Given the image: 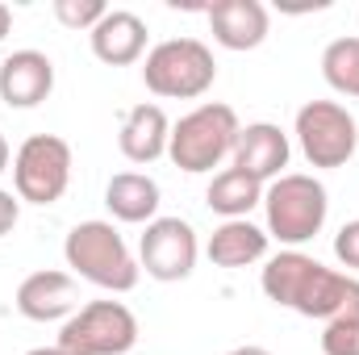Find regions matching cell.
I'll return each mask as SVG.
<instances>
[{"mask_svg": "<svg viewBox=\"0 0 359 355\" xmlns=\"http://www.w3.org/2000/svg\"><path fill=\"white\" fill-rule=\"evenodd\" d=\"M259 284H264V297L271 305H284V309H292L301 318H318V322H330L334 314H343L351 305V297L359 293L355 276L318 264L305 251L268 255L264 272H259Z\"/></svg>", "mask_w": 359, "mask_h": 355, "instance_id": "1", "label": "cell"}, {"mask_svg": "<svg viewBox=\"0 0 359 355\" xmlns=\"http://www.w3.org/2000/svg\"><path fill=\"white\" fill-rule=\"evenodd\" d=\"M63 260L76 276H84L88 284L104 288V293H130V288H138V276H142V267L134 260V251L126 247V239L117 234V226L100 222V217L67 230Z\"/></svg>", "mask_w": 359, "mask_h": 355, "instance_id": "2", "label": "cell"}, {"mask_svg": "<svg viewBox=\"0 0 359 355\" xmlns=\"http://www.w3.org/2000/svg\"><path fill=\"white\" fill-rule=\"evenodd\" d=\"M264 213H268V239L284 243L288 251H301V243H309L326 226L330 213L326 184L305 172H284L264 188Z\"/></svg>", "mask_w": 359, "mask_h": 355, "instance_id": "3", "label": "cell"}, {"mask_svg": "<svg viewBox=\"0 0 359 355\" xmlns=\"http://www.w3.org/2000/svg\"><path fill=\"white\" fill-rule=\"evenodd\" d=\"M238 113L222 100H205L196 105L192 113H184L176 126H172V142H168V159L176 163L180 172L188 176H201V172H213L222 159L234 155V142H238Z\"/></svg>", "mask_w": 359, "mask_h": 355, "instance_id": "4", "label": "cell"}, {"mask_svg": "<svg viewBox=\"0 0 359 355\" xmlns=\"http://www.w3.org/2000/svg\"><path fill=\"white\" fill-rule=\"evenodd\" d=\"M217 59L201 38H168L147 51L142 84L163 100H196L213 88Z\"/></svg>", "mask_w": 359, "mask_h": 355, "instance_id": "5", "label": "cell"}, {"mask_svg": "<svg viewBox=\"0 0 359 355\" xmlns=\"http://www.w3.org/2000/svg\"><path fill=\"white\" fill-rule=\"evenodd\" d=\"M138 343V318L121 301H88L80 305L63 330H59V351L63 355H126Z\"/></svg>", "mask_w": 359, "mask_h": 355, "instance_id": "6", "label": "cell"}, {"mask_svg": "<svg viewBox=\"0 0 359 355\" xmlns=\"http://www.w3.org/2000/svg\"><path fill=\"white\" fill-rule=\"evenodd\" d=\"M297 147L309 159V168H347L359 147V126L347 105L339 100H309L297 109L292 121Z\"/></svg>", "mask_w": 359, "mask_h": 355, "instance_id": "7", "label": "cell"}, {"mask_svg": "<svg viewBox=\"0 0 359 355\" xmlns=\"http://www.w3.org/2000/svg\"><path fill=\"white\" fill-rule=\"evenodd\" d=\"M72 184V147L59 134H29L13 155V188L29 205L63 201Z\"/></svg>", "mask_w": 359, "mask_h": 355, "instance_id": "8", "label": "cell"}, {"mask_svg": "<svg viewBox=\"0 0 359 355\" xmlns=\"http://www.w3.org/2000/svg\"><path fill=\"white\" fill-rule=\"evenodd\" d=\"M196 255H201V243L184 217H155L138 239V267L163 284L188 280L196 272Z\"/></svg>", "mask_w": 359, "mask_h": 355, "instance_id": "9", "label": "cell"}, {"mask_svg": "<svg viewBox=\"0 0 359 355\" xmlns=\"http://www.w3.org/2000/svg\"><path fill=\"white\" fill-rule=\"evenodd\" d=\"M292 159V142L288 134L276 126V121H251L238 130V142H234V155H230V168H238L243 176L271 184V180L284 176Z\"/></svg>", "mask_w": 359, "mask_h": 355, "instance_id": "10", "label": "cell"}, {"mask_svg": "<svg viewBox=\"0 0 359 355\" xmlns=\"http://www.w3.org/2000/svg\"><path fill=\"white\" fill-rule=\"evenodd\" d=\"M80 309V288L72 280V272H29L17 284V314L29 322H67Z\"/></svg>", "mask_w": 359, "mask_h": 355, "instance_id": "11", "label": "cell"}, {"mask_svg": "<svg viewBox=\"0 0 359 355\" xmlns=\"http://www.w3.org/2000/svg\"><path fill=\"white\" fill-rule=\"evenodd\" d=\"M55 92V63L42 51H13L0 63V100L8 109H38Z\"/></svg>", "mask_w": 359, "mask_h": 355, "instance_id": "12", "label": "cell"}, {"mask_svg": "<svg viewBox=\"0 0 359 355\" xmlns=\"http://www.w3.org/2000/svg\"><path fill=\"white\" fill-rule=\"evenodd\" d=\"M205 17H209L213 42L226 51H255L264 46L271 29V17L259 0H217L205 8Z\"/></svg>", "mask_w": 359, "mask_h": 355, "instance_id": "13", "label": "cell"}, {"mask_svg": "<svg viewBox=\"0 0 359 355\" xmlns=\"http://www.w3.org/2000/svg\"><path fill=\"white\" fill-rule=\"evenodd\" d=\"M88 38H92V55H96L100 63H109V67H130V63H138V59L147 55L151 29H147V21H142L138 13H130V8H109Z\"/></svg>", "mask_w": 359, "mask_h": 355, "instance_id": "14", "label": "cell"}, {"mask_svg": "<svg viewBox=\"0 0 359 355\" xmlns=\"http://www.w3.org/2000/svg\"><path fill=\"white\" fill-rule=\"evenodd\" d=\"M168 142H172V121L163 113V105L155 100H142L134 105L126 117H121V134H117V147L130 163H155L168 155Z\"/></svg>", "mask_w": 359, "mask_h": 355, "instance_id": "15", "label": "cell"}, {"mask_svg": "<svg viewBox=\"0 0 359 355\" xmlns=\"http://www.w3.org/2000/svg\"><path fill=\"white\" fill-rule=\"evenodd\" d=\"M268 230L264 226H255L251 217H234V222H222L213 234H209V243H205V255H209V264L213 267H251V264H264L268 260Z\"/></svg>", "mask_w": 359, "mask_h": 355, "instance_id": "16", "label": "cell"}, {"mask_svg": "<svg viewBox=\"0 0 359 355\" xmlns=\"http://www.w3.org/2000/svg\"><path fill=\"white\" fill-rule=\"evenodd\" d=\"M104 205L117 222L151 226L159 217V184L147 172H117L104 184Z\"/></svg>", "mask_w": 359, "mask_h": 355, "instance_id": "17", "label": "cell"}, {"mask_svg": "<svg viewBox=\"0 0 359 355\" xmlns=\"http://www.w3.org/2000/svg\"><path fill=\"white\" fill-rule=\"evenodd\" d=\"M264 188H268V184L243 176L238 168H226V172H217V176L209 180L205 205H209L213 213H222L226 222H234V217H247L255 205H264Z\"/></svg>", "mask_w": 359, "mask_h": 355, "instance_id": "18", "label": "cell"}, {"mask_svg": "<svg viewBox=\"0 0 359 355\" xmlns=\"http://www.w3.org/2000/svg\"><path fill=\"white\" fill-rule=\"evenodd\" d=\"M322 76L339 96L359 100V38H334L322 51Z\"/></svg>", "mask_w": 359, "mask_h": 355, "instance_id": "19", "label": "cell"}, {"mask_svg": "<svg viewBox=\"0 0 359 355\" xmlns=\"http://www.w3.org/2000/svg\"><path fill=\"white\" fill-rule=\"evenodd\" d=\"M322 351L326 355H359V293L343 314H334L322 330Z\"/></svg>", "mask_w": 359, "mask_h": 355, "instance_id": "20", "label": "cell"}, {"mask_svg": "<svg viewBox=\"0 0 359 355\" xmlns=\"http://www.w3.org/2000/svg\"><path fill=\"white\" fill-rule=\"evenodd\" d=\"M104 13H109L104 0H55V17H59L67 29H88L92 34Z\"/></svg>", "mask_w": 359, "mask_h": 355, "instance_id": "21", "label": "cell"}, {"mask_svg": "<svg viewBox=\"0 0 359 355\" xmlns=\"http://www.w3.org/2000/svg\"><path fill=\"white\" fill-rule=\"evenodd\" d=\"M334 260L347 272H359V217L355 222H343V230L334 234Z\"/></svg>", "mask_w": 359, "mask_h": 355, "instance_id": "22", "label": "cell"}, {"mask_svg": "<svg viewBox=\"0 0 359 355\" xmlns=\"http://www.w3.org/2000/svg\"><path fill=\"white\" fill-rule=\"evenodd\" d=\"M17 217H21V196L8 192V188H0V239L17 226Z\"/></svg>", "mask_w": 359, "mask_h": 355, "instance_id": "23", "label": "cell"}, {"mask_svg": "<svg viewBox=\"0 0 359 355\" xmlns=\"http://www.w3.org/2000/svg\"><path fill=\"white\" fill-rule=\"evenodd\" d=\"M13 29V8L8 4H0V42H4V34Z\"/></svg>", "mask_w": 359, "mask_h": 355, "instance_id": "24", "label": "cell"}, {"mask_svg": "<svg viewBox=\"0 0 359 355\" xmlns=\"http://www.w3.org/2000/svg\"><path fill=\"white\" fill-rule=\"evenodd\" d=\"M8 163H13V151H8V138L0 134V172H8Z\"/></svg>", "mask_w": 359, "mask_h": 355, "instance_id": "25", "label": "cell"}, {"mask_svg": "<svg viewBox=\"0 0 359 355\" xmlns=\"http://www.w3.org/2000/svg\"><path fill=\"white\" fill-rule=\"evenodd\" d=\"M230 355H271L268 347H255V343H247V347H234Z\"/></svg>", "mask_w": 359, "mask_h": 355, "instance_id": "26", "label": "cell"}, {"mask_svg": "<svg viewBox=\"0 0 359 355\" xmlns=\"http://www.w3.org/2000/svg\"><path fill=\"white\" fill-rule=\"evenodd\" d=\"M25 355H63L59 347H34V351H25Z\"/></svg>", "mask_w": 359, "mask_h": 355, "instance_id": "27", "label": "cell"}]
</instances>
